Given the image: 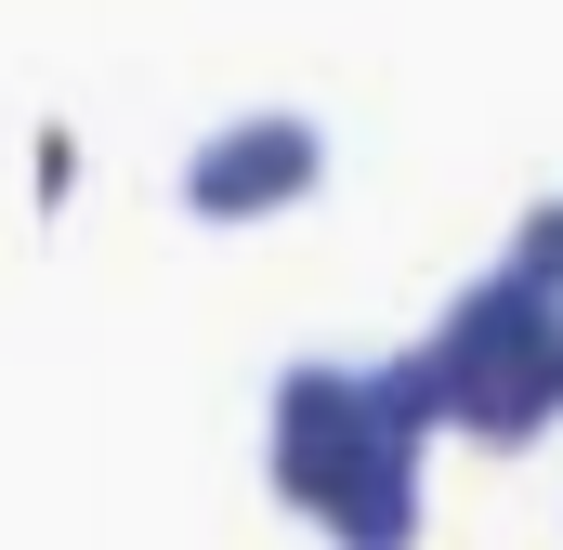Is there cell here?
Here are the masks:
<instances>
[{
  "instance_id": "4",
  "label": "cell",
  "mask_w": 563,
  "mask_h": 550,
  "mask_svg": "<svg viewBox=\"0 0 563 550\" xmlns=\"http://www.w3.org/2000/svg\"><path fill=\"white\" fill-rule=\"evenodd\" d=\"M341 550H407L420 538V446H367L341 485H328V512H314Z\"/></svg>"
},
{
  "instance_id": "3",
  "label": "cell",
  "mask_w": 563,
  "mask_h": 550,
  "mask_svg": "<svg viewBox=\"0 0 563 550\" xmlns=\"http://www.w3.org/2000/svg\"><path fill=\"white\" fill-rule=\"evenodd\" d=\"M563 419V315H538L485 381H472V446H525V432H551Z\"/></svg>"
},
{
  "instance_id": "1",
  "label": "cell",
  "mask_w": 563,
  "mask_h": 550,
  "mask_svg": "<svg viewBox=\"0 0 563 550\" xmlns=\"http://www.w3.org/2000/svg\"><path fill=\"white\" fill-rule=\"evenodd\" d=\"M367 446H394V432H380V381H367V367H341V354L276 367V498L328 512V485H341Z\"/></svg>"
},
{
  "instance_id": "2",
  "label": "cell",
  "mask_w": 563,
  "mask_h": 550,
  "mask_svg": "<svg viewBox=\"0 0 563 550\" xmlns=\"http://www.w3.org/2000/svg\"><path fill=\"white\" fill-rule=\"evenodd\" d=\"M328 170V132L301 119V106H236V119H210V132L184 144V197L197 210H276V197H301Z\"/></svg>"
},
{
  "instance_id": "5",
  "label": "cell",
  "mask_w": 563,
  "mask_h": 550,
  "mask_svg": "<svg viewBox=\"0 0 563 550\" xmlns=\"http://www.w3.org/2000/svg\"><path fill=\"white\" fill-rule=\"evenodd\" d=\"M511 275H538V288H563V184L551 197H525V223H511V250H498Z\"/></svg>"
}]
</instances>
